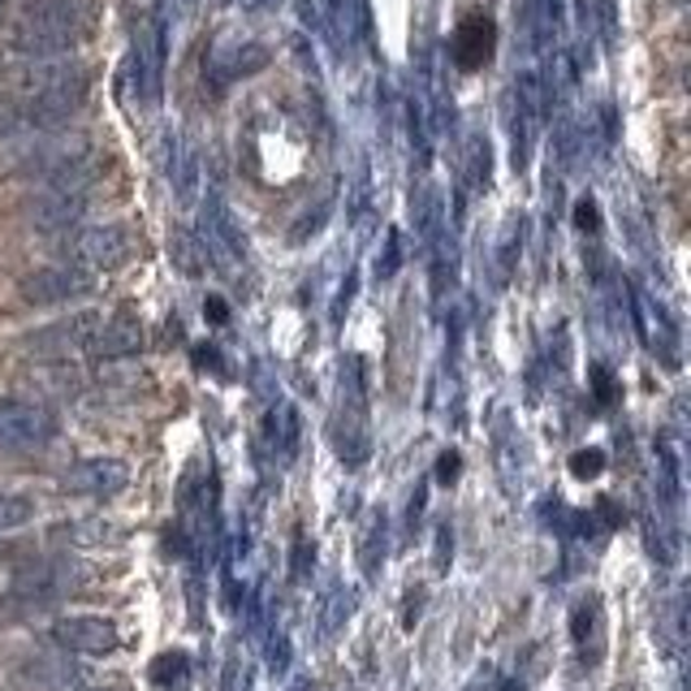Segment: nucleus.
I'll list each match as a JSON object with an SVG mask.
<instances>
[{"label": "nucleus", "instance_id": "20", "mask_svg": "<svg viewBox=\"0 0 691 691\" xmlns=\"http://www.w3.org/2000/svg\"><path fill=\"white\" fill-rule=\"evenodd\" d=\"M385 554H389V523H385V514H372L367 528H363V536H359V567H363V575L367 579L380 575Z\"/></svg>", "mask_w": 691, "mask_h": 691}, {"label": "nucleus", "instance_id": "25", "mask_svg": "<svg viewBox=\"0 0 691 691\" xmlns=\"http://www.w3.org/2000/svg\"><path fill=\"white\" fill-rule=\"evenodd\" d=\"M488 186V138H471L466 156H462V191H480Z\"/></svg>", "mask_w": 691, "mask_h": 691}, {"label": "nucleus", "instance_id": "28", "mask_svg": "<svg viewBox=\"0 0 691 691\" xmlns=\"http://www.w3.org/2000/svg\"><path fill=\"white\" fill-rule=\"evenodd\" d=\"M346 618H350V592H346V587H334V592L325 596V614H320V631H325V635H338V627H342Z\"/></svg>", "mask_w": 691, "mask_h": 691}, {"label": "nucleus", "instance_id": "12", "mask_svg": "<svg viewBox=\"0 0 691 691\" xmlns=\"http://www.w3.org/2000/svg\"><path fill=\"white\" fill-rule=\"evenodd\" d=\"M100 312H74V316H65V320H57V325H44V329H35L31 338H26V350H35V354H70V350H87L92 338H96V329H100Z\"/></svg>", "mask_w": 691, "mask_h": 691}, {"label": "nucleus", "instance_id": "18", "mask_svg": "<svg viewBox=\"0 0 691 691\" xmlns=\"http://www.w3.org/2000/svg\"><path fill=\"white\" fill-rule=\"evenodd\" d=\"M631 312H635V325H640V334H644V342L653 354H662L666 363H675V346H679V334H675V325H670V316L662 312V307H653L640 290H631Z\"/></svg>", "mask_w": 691, "mask_h": 691}, {"label": "nucleus", "instance_id": "7", "mask_svg": "<svg viewBox=\"0 0 691 691\" xmlns=\"http://www.w3.org/2000/svg\"><path fill=\"white\" fill-rule=\"evenodd\" d=\"M134 255V233L125 226H87L70 238V259L87 272H113Z\"/></svg>", "mask_w": 691, "mask_h": 691}, {"label": "nucleus", "instance_id": "26", "mask_svg": "<svg viewBox=\"0 0 691 691\" xmlns=\"http://www.w3.org/2000/svg\"><path fill=\"white\" fill-rule=\"evenodd\" d=\"M191 679V657L186 653H160L151 662V683L156 688H182Z\"/></svg>", "mask_w": 691, "mask_h": 691}, {"label": "nucleus", "instance_id": "8", "mask_svg": "<svg viewBox=\"0 0 691 691\" xmlns=\"http://www.w3.org/2000/svg\"><path fill=\"white\" fill-rule=\"evenodd\" d=\"M130 484V466L113 454H96V459H78L65 466L61 475V493L70 497H92V501H113L117 493H125Z\"/></svg>", "mask_w": 691, "mask_h": 691}, {"label": "nucleus", "instance_id": "32", "mask_svg": "<svg viewBox=\"0 0 691 691\" xmlns=\"http://www.w3.org/2000/svg\"><path fill=\"white\" fill-rule=\"evenodd\" d=\"M592 389H596V402L601 407H614V376H609V367L605 363H592Z\"/></svg>", "mask_w": 691, "mask_h": 691}, {"label": "nucleus", "instance_id": "13", "mask_svg": "<svg viewBox=\"0 0 691 691\" xmlns=\"http://www.w3.org/2000/svg\"><path fill=\"white\" fill-rule=\"evenodd\" d=\"M571 640H575L579 662L587 670H596L605 662V640L609 635H605V601L596 592H587V596L575 601V609H571Z\"/></svg>", "mask_w": 691, "mask_h": 691}, {"label": "nucleus", "instance_id": "1", "mask_svg": "<svg viewBox=\"0 0 691 691\" xmlns=\"http://www.w3.org/2000/svg\"><path fill=\"white\" fill-rule=\"evenodd\" d=\"M83 31L87 0H26L9 31V48L26 61H61L78 48Z\"/></svg>", "mask_w": 691, "mask_h": 691}, {"label": "nucleus", "instance_id": "31", "mask_svg": "<svg viewBox=\"0 0 691 691\" xmlns=\"http://www.w3.org/2000/svg\"><path fill=\"white\" fill-rule=\"evenodd\" d=\"M398 268H402V233L389 230V238H385V255L376 259V277H380V281H389Z\"/></svg>", "mask_w": 691, "mask_h": 691}, {"label": "nucleus", "instance_id": "14", "mask_svg": "<svg viewBox=\"0 0 691 691\" xmlns=\"http://www.w3.org/2000/svg\"><path fill=\"white\" fill-rule=\"evenodd\" d=\"M268 65V48L264 44H221V48H213V57H208V78H213V87L221 92V87H230L238 78H251V74H259Z\"/></svg>", "mask_w": 691, "mask_h": 691}, {"label": "nucleus", "instance_id": "21", "mask_svg": "<svg viewBox=\"0 0 691 691\" xmlns=\"http://www.w3.org/2000/svg\"><path fill=\"white\" fill-rule=\"evenodd\" d=\"M264 437H268V446L286 462L299 454V415H294L290 402H277V411H272L268 424H264Z\"/></svg>", "mask_w": 691, "mask_h": 691}, {"label": "nucleus", "instance_id": "5", "mask_svg": "<svg viewBox=\"0 0 691 691\" xmlns=\"http://www.w3.org/2000/svg\"><path fill=\"white\" fill-rule=\"evenodd\" d=\"M96 290V277L78 264H48L22 277L17 294L26 307H61V303H78Z\"/></svg>", "mask_w": 691, "mask_h": 691}, {"label": "nucleus", "instance_id": "33", "mask_svg": "<svg viewBox=\"0 0 691 691\" xmlns=\"http://www.w3.org/2000/svg\"><path fill=\"white\" fill-rule=\"evenodd\" d=\"M268 666H272L277 675H286V670H290V640H286L281 631H272V635H268Z\"/></svg>", "mask_w": 691, "mask_h": 691}, {"label": "nucleus", "instance_id": "6", "mask_svg": "<svg viewBox=\"0 0 691 691\" xmlns=\"http://www.w3.org/2000/svg\"><path fill=\"white\" fill-rule=\"evenodd\" d=\"M52 644L70 657H113L121 648V631L100 614H65L52 622Z\"/></svg>", "mask_w": 691, "mask_h": 691}, {"label": "nucleus", "instance_id": "16", "mask_svg": "<svg viewBox=\"0 0 691 691\" xmlns=\"http://www.w3.org/2000/svg\"><path fill=\"white\" fill-rule=\"evenodd\" d=\"M165 178L178 195V204H195L199 195V151L186 134H165Z\"/></svg>", "mask_w": 691, "mask_h": 691}, {"label": "nucleus", "instance_id": "38", "mask_svg": "<svg viewBox=\"0 0 691 691\" xmlns=\"http://www.w3.org/2000/svg\"><path fill=\"white\" fill-rule=\"evenodd\" d=\"M459 466H462V459L454 454V450L441 454V459H437V480H441V484H454V480H459Z\"/></svg>", "mask_w": 691, "mask_h": 691}, {"label": "nucleus", "instance_id": "19", "mask_svg": "<svg viewBox=\"0 0 691 691\" xmlns=\"http://www.w3.org/2000/svg\"><path fill=\"white\" fill-rule=\"evenodd\" d=\"M519 31H523V44L532 52H549L554 35H558V4L554 0H528L519 9Z\"/></svg>", "mask_w": 691, "mask_h": 691}, {"label": "nucleus", "instance_id": "27", "mask_svg": "<svg viewBox=\"0 0 691 691\" xmlns=\"http://www.w3.org/2000/svg\"><path fill=\"white\" fill-rule=\"evenodd\" d=\"M519 251H523V221H510L506 233H501V242H497V281L501 286L510 281V272L519 264Z\"/></svg>", "mask_w": 691, "mask_h": 691}, {"label": "nucleus", "instance_id": "22", "mask_svg": "<svg viewBox=\"0 0 691 691\" xmlns=\"http://www.w3.org/2000/svg\"><path fill=\"white\" fill-rule=\"evenodd\" d=\"M169 259L178 264L182 277H199V272L208 268V246L199 242V233L173 230L169 233Z\"/></svg>", "mask_w": 691, "mask_h": 691}, {"label": "nucleus", "instance_id": "35", "mask_svg": "<svg viewBox=\"0 0 691 691\" xmlns=\"http://www.w3.org/2000/svg\"><path fill=\"white\" fill-rule=\"evenodd\" d=\"M575 226L583 233H592V238L601 233V208H596V199H579L575 204Z\"/></svg>", "mask_w": 691, "mask_h": 691}, {"label": "nucleus", "instance_id": "11", "mask_svg": "<svg viewBox=\"0 0 691 691\" xmlns=\"http://www.w3.org/2000/svg\"><path fill=\"white\" fill-rule=\"evenodd\" d=\"M493 44H497L493 17H488L484 9H471L459 26H454V35H450V61L459 65L462 74H471V70H480V65L493 57Z\"/></svg>", "mask_w": 691, "mask_h": 691}, {"label": "nucleus", "instance_id": "34", "mask_svg": "<svg viewBox=\"0 0 691 691\" xmlns=\"http://www.w3.org/2000/svg\"><path fill=\"white\" fill-rule=\"evenodd\" d=\"M601 466H605V454H601V450H579L575 459H571V471H575L579 480L601 475Z\"/></svg>", "mask_w": 691, "mask_h": 691}, {"label": "nucleus", "instance_id": "39", "mask_svg": "<svg viewBox=\"0 0 691 691\" xmlns=\"http://www.w3.org/2000/svg\"><path fill=\"white\" fill-rule=\"evenodd\" d=\"M420 514H424V488H415V497H411V510H407V528H411V532H415Z\"/></svg>", "mask_w": 691, "mask_h": 691}, {"label": "nucleus", "instance_id": "23", "mask_svg": "<svg viewBox=\"0 0 691 691\" xmlns=\"http://www.w3.org/2000/svg\"><path fill=\"white\" fill-rule=\"evenodd\" d=\"M26 675H31V683H39V688H48V691H74L78 683H83L78 666H70V662H52V657H35Z\"/></svg>", "mask_w": 691, "mask_h": 691}, {"label": "nucleus", "instance_id": "36", "mask_svg": "<svg viewBox=\"0 0 691 691\" xmlns=\"http://www.w3.org/2000/svg\"><path fill=\"white\" fill-rule=\"evenodd\" d=\"M450 554H454V528L441 523V528H437V554H433V567L446 571V567H450Z\"/></svg>", "mask_w": 691, "mask_h": 691}, {"label": "nucleus", "instance_id": "2", "mask_svg": "<svg viewBox=\"0 0 691 691\" xmlns=\"http://www.w3.org/2000/svg\"><path fill=\"white\" fill-rule=\"evenodd\" d=\"M329 433H334V450L338 459L359 471L363 462L372 459V433H367V380H363V367L359 359H350V367L342 372V393H338V411L329 420Z\"/></svg>", "mask_w": 691, "mask_h": 691}, {"label": "nucleus", "instance_id": "4", "mask_svg": "<svg viewBox=\"0 0 691 691\" xmlns=\"http://www.w3.org/2000/svg\"><path fill=\"white\" fill-rule=\"evenodd\" d=\"M57 437H61V424L48 407L22 402V398H0V450L31 454V450H48Z\"/></svg>", "mask_w": 691, "mask_h": 691}, {"label": "nucleus", "instance_id": "29", "mask_svg": "<svg viewBox=\"0 0 691 691\" xmlns=\"http://www.w3.org/2000/svg\"><path fill=\"white\" fill-rule=\"evenodd\" d=\"M329 213H334V199H320V204H316V213H303V217L294 221V230H290V242H307L312 233H320V226L329 221Z\"/></svg>", "mask_w": 691, "mask_h": 691}, {"label": "nucleus", "instance_id": "10", "mask_svg": "<svg viewBox=\"0 0 691 691\" xmlns=\"http://www.w3.org/2000/svg\"><path fill=\"white\" fill-rule=\"evenodd\" d=\"M199 242L208 246V259H226V264H246V233L238 230L233 213L226 208L221 195H213L204 204V230Z\"/></svg>", "mask_w": 691, "mask_h": 691}, {"label": "nucleus", "instance_id": "24", "mask_svg": "<svg viewBox=\"0 0 691 691\" xmlns=\"http://www.w3.org/2000/svg\"><path fill=\"white\" fill-rule=\"evenodd\" d=\"M35 523V497L26 493H13V488H0V536L9 532H22Z\"/></svg>", "mask_w": 691, "mask_h": 691}, {"label": "nucleus", "instance_id": "40", "mask_svg": "<svg viewBox=\"0 0 691 691\" xmlns=\"http://www.w3.org/2000/svg\"><path fill=\"white\" fill-rule=\"evenodd\" d=\"M204 312H208V320H213V325H226V320H230V312H226V303H221V299H208V307H204Z\"/></svg>", "mask_w": 691, "mask_h": 691}, {"label": "nucleus", "instance_id": "9", "mask_svg": "<svg viewBox=\"0 0 691 691\" xmlns=\"http://www.w3.org/2000/svg\"><path fill=\"white\" fill-rule=\"evenodd\" d=\"M87 204H92V191H65V186H44L31 204H26V217H31V226L44 233H57V230H70V226H78L83 221V213H87Z\"/></svg>", "mask_w": 691, "mask_h": 691}, {"label": "nucleus", "instance_id": "15", "mask_svg": "<svg viewBox=\"0 0 691 691\" xmlns=\"http://www.w3.org/2000/svg\"><path fill=\"white\" fill-rule=\"evenodd\" d=\"M87 350H92V359H105V363H117V359L138 354V350H143V325H138V316H130V312L105 316Z\"/></svg>", "mask_w": 691, "mask_h": 691}, {"label": "nucleus", "instance_id": "17", "mask_svg": "<svg viewBox=\"0 0 691 691\" xmlns=\"http://www.w3.org/2000/svg\"><path fill=\"white\" fill-rule=\"evenodd\" d=\"M70 587V571H65V562H26L17 575H13V596L17 601H26V605H48V601H57L61 592Z\"/></svg>", "mask_w": 691, "mask_h": 691}, {"label": "nucleus", "instance_id": "3", "mask_svg": "<svg viewBox=\"0 0 691 691\" xmlns=\"http://www.w3.org/2000/svg\"><path fill=\"white\" fill-rule=\"evenodd\" d=\"M165 61H169V22H165V4H156L125 61V74L143 109H160L165 100Z\"/></svg>", "mask_w": 691, "mask_h": 691}, {"label": "nucleus", "instance_id": "30", "mask_svg": "<svg viewBox=\"0 0 691 691\" xmlns=\"http://www.w3.org/2000/svg\"><path fill=\"white\" fill-rule=\"evenodd\" d=\"M65 532L74 536V545H105V541L113 536V523L87 519V523H65Z\"/></svg>", "mask_w": 691, "mask_h": 691}, {"label": "nucleus", "instance_id": "37", "mask_svg": "<svg viewBox=\"0 0 691 691\" xmlns=\"http://www.w3.org/2000/svg\"><path fill=\"white\" fill-rule=\"evenodd\" d=\"M312 571V549H307V536H294V567H290V575L294 583H303Z\"/></svg>", "mask_w": 691, "mask_h": 691}]
</instances>
